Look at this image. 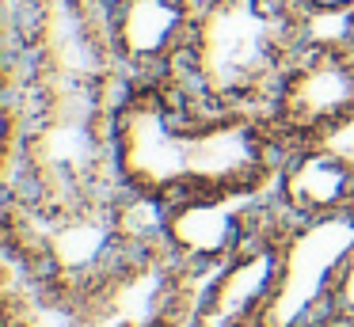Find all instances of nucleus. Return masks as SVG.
I'll return each mask as SVG.
<instances>
[{"label":"nucleus","mask_w":354,"mask_h":327,"mask_svg":"<svg viewBox=\"0 0 354 327\" xmlns=\"http://www.w3.org/2000/svg\"><path fill=\"white\" fill-rule=\"evenodd\" d=\"M111 160L122 194L179 202L274 190L286 144L263 111H217L156 76L122 80L111 103Z\"/></svg>","instance_id":"nucleus-1"},{"label":"nucleus","mask_w":354,"mask_h":327,"mask_svg":"<svg viewBox=\"0 0 354 327\" xmlns=\"http://www.w3.org/2000/svg\"><path fill=\"white\" fill-rule=\"evenodd\" d=\"M313 38L297 0H198L171 80L217 111H267L282 73Z\"/></svg>","instance_id":"nucleus-2"},{"label":"nucleus","mask_w":354,"mask_h":327,"mask_svg":"<svg viewBox=\"0 0 354 327\" xmlns=\"http://www.w3.org/2000/svg\"><path fill=\"white\" fill-rule=\"evenodd\" d=\"M263 114L286 152L354 129V50L343 42V23H313V38L290 61Z\"/></svg>","instance_id":"nucleus-3"},{"label":"nucleus","mask_w":354,"mask_h":327,"mask_svg":"<svg viewBox=\"0 0 354 327\" xmlns=\"http://www.w3.org/2000/svg\"><path fill=\"white\" fill-rule=\"evenodd\" d=\"M274 243L278 281L255 327H328L331 289L354 255V209L286 221Z\"/></svg>","instance_id":"nucleus-4"},{"label":"nucleus","mask_w":354,"mask_h":327,"mask_svg":"<svg viewBox=\"0 0 354 327\" xmlns=\"http://www.w3.org/2000/svg\"><path fill=\"white\" fill-rule=\"evenodd\" d=\"M274 190L263 194H191L164 209V251L183 270L214 274L259 240H274L286 225Z\"/></svg>","instance_id":"nucleus-5"},{"label":"nucleus","mask_w":354,"mask_h":327,"mask_svg":"<svg viewBox=\"0 0 354 327\" xmlns=\"http://www.w3.org/2000/svg\"><path fill=\"white\" fill-rule=\"evenodd\" d=\"M103 38L122 80L171 76L191 42L198 0H100Z\"/></svg>","instance_id":"nucleus-6"},{"label":"nucleus","mask_w":354,"mask_h":327,"mask_svg":"<svg viewBox=\"0 0 354 327\" xmlns=\"http://www.w3.org/2000/svg\"><path fill=\"white\" fill-rule=\"evenodd\" d=\"M274 202L290 221L354 209V152L339 141L290 149L274 179Z\"/></svg>","instance_id":"nucleus-7"},{"label":"nucleus","mask_w":354,"mask_h":327,"mask_svg":"<svg viewBox=\"0 0 354 327\" xmlns=\"http://www.w3.org/2000/svg\"><path fill=\"white\" fill-rule=\"evenodd\" d=\"M278 240V236H274ZM259 240L209 274L194 304V327H255L278 281V243Z\"/></svg>","instance_id":"nucleus-8"},{"label":"nucleus","mask_w":354,"mask_h":327,"mask_svg":"<svg viewBox=\"0 0 354 327\" xmlns=\"http://www.w3.org/2000/svg\"><path fill=\"white\" fill-rule=\"evenodd\" d=\"M331 319H351L354 324V255L346 259L335 289H331Z\"/></svg>","instance_id":"nucleus-9"},{"label":"nucleus","mask_w":354,"mask_h":327,"mask_svg":"<svg viewBox=\"0 0 354 327\" xmlns=\"http://www.w3.org/2000/svg\"><path fill=\"white\" fill-rule=\"evenodd\" d=\"M297 8L313 23H343L354 12V0H297Z\"/></svg>","instance_id":"nucleus-10"},{"label":"nucleus","mask_w":354,"mask_h":327,"mask_svg":"<svg viewBox=\"0 0 354 327\" xmlns=\"http://www.w3.org/2000/svg\"><path fill=\"white\" fill-rule=\"evenodd\" d=\"M343 42L351 46V50H354V12H351V15H346V19H343Z\"/></svg>","instance_id":"nucleus-11"},{"label":"nucleus","mask_w":354,"mask_h":327,"mask_svg":"<svg viewBox=\"0 0 354 327\" xmlns=\"http://www.w3.org/2000/svg\"><path fill=\"white\" fill-rule=\"evenodd\" d=\"M328 327H354V324H351V319H331Z\"/></svg>","instance_id":"nucleus-12"}]
</instances>
